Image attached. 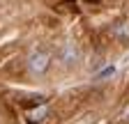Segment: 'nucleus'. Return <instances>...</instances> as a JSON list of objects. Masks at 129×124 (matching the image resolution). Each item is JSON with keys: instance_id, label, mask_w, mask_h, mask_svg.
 Wrapping results in <instances>:
<instances>
[{"instance_id": "f257e3e1", "label": "nucleus", "mask_w": 129, "mask_h": 124, "mask_svg": "<svg viewBox=\"0 0 129 124\" xmlns=\"http://www.w3.org/2000/svg\"><path fill=\"white\" fill-rule=\"evenodd\" d=\"M25 62H28V71L32 76H46L53 65V53L46 48H35V51H30Z\"/></svg>"}, {"instance_id": "f03ea898", "label": "nucleus", "mask_w": 129, "mask_h": 124, "mask_svg": "<svg viewBox=\"0 0 129 124\" xmlns=\"http://www.w3.org/2000/svg\"><path fill=\"white\" fill-rule=\"evenodd\" d=\"M78 60H81V48H78L74 41H64L60 48H58V62H60L64 69L76 67Z\"/></svg>"}, {"instance_id": "7ed1b4c3", "label": "nucleus", "mask_w": 129, "mask_h": 124, "mask_svg": "<svg viewBox=\"0 0 129 124\" xmlns=\"http://www.w3.org/2000/svg\"><path fill=\"white\" fill-rule=\"evenodd\" d=\"M111 37L118 39V41H129V19H120L111 25Z\"/></svg>"}, {"instance_id": "20e7f679", "label": "nucleus", "mask_w": 129, "mask_h": 124, "mask_svg": "<svg viewBox=\"0 0 129 124\" xmlns=\"http://www.w3.org/2000/svg\"><path fill=\"white\" fill-rule=\"evenodd\" d=\"M120 124H129V103L122 108V113H120Z\"/></svg>"}]
</instances>
